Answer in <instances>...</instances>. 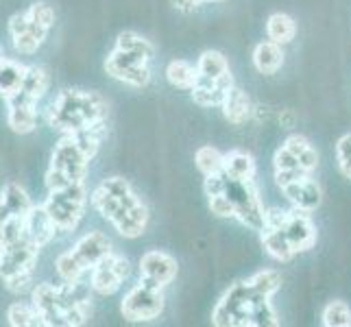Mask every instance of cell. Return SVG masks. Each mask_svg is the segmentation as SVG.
<instances>
[{
  "mask_svg": "<svg viewBox=\"0 0 351 327\" xmlns=\"http://www.w3.org/2000/svg\"><path fill=\"white\" fill-rule=\"evenodd\" d=\"M31 304L42 314L46 327H79L92 317L88 288L81 282L35 284L31 288Z\"/></svg>",
  "mask_w": 351,
  "mask_h": 327,
  "instance_id": "obj_1",
  "label": "cell"
},
{
  "mask_svg": "<svg viewBox=\"0 0 351 327\" xmlns=\"http://www.w3.org/2000/svg\"><path fill=\"white\" fill-rule=\"evenodd\" d=\"M107 114H110V105H107L103 94L92 90L66 88L48 105L44 118L51 129L59 131L62 136H68V133H79L83 129L105 125Z\"/></svg>",
  "mask_w": 351,
  "mask_h": 327,
  "instance_id": "obj_2",
  "label": "cell"
},
{
  "mask_svg": "<svg viewBox=\"0 0 351 327\" xmlns=\"http://www.w3.org/2000/svg\"><path fill=\"white\" fill-rule=\"evenodd\" d=\"M51 86V75L44 66H29V75L20 92L9 96L7 103V127L18 136H29L38 129V103Z\"/></svg>",
  "mask_w": 351,
  "mask_h": 327,
  "instance_id": "obj_3",
  "label": "cell"
},
{
  "mask_svg": "<svg viewBox=\"0 0 351 327\" xmlns=\"http://www.w3.org/2000/svg\"><path fill=\"white\" fill-rule=\"evenodd\" d=\"M57 14L53 5L44 3H33L29 9L18 11L9 18L7 22V33L11 38V46L18 55H35L46 42L48 33L55 27Z\"/></svg>",
  "mask_w": 351,
  "mask_h": 327,
  "instance_id": "obj_4",
  "label": "cell"
},
{
  "mask_svg": "<svg viewBox=\"0 0 351 327\" xmlns=\"http://www.w3.org/2000/svg\"><path fill=\"white\" fill-rule=\"evenodd\" d=\"M40 247L24 232L22 236L7 240L0 249V280L14 295H22L33 288V275L38 269Z\"/></svg>",
  "mask_w": 351,
  "mask_h": 327,
  "instance_id": "obj_5",
  "label": "cell"
},
{
  "mask_svg": "<svg viewBox=\"0 0 351 327\" xmlns=\"http://www.w3.org/2000/svg\"><path fill=\"white\" fill-rule=\"evenodd\" d=\"M92 157L81 147L75 136H62L55 144L51 164L46 168L44 184L46 190H59L75 184H86Z\"/></svg>",
  "mask_w": 351,
  "mask_h": 327,
  "instance_id": "obj_6",
  "label": "cell"
},
{
  "mask_svg": "<svg viewBox=\"0 0 351 327\" xmlns=\"http://www.w3.org/2000/svg\"><path fill=\"white\" fill-rule=\"evenodd\" d=\"M114 251L112 240L103 232H90L81 236L72 249L59 253L55 260V271L62 282H81V277L90 273L103 258H107Z\"/></svg>",
  "mask_w": 351,
  "mask_h": 327,
  "instance_id": "obj_7",
  "label": "cell"
},
{
  "mask_svg": "<svg viewBox=\"0 0 351 327\" xmlns=\"http://www.w3.org/2000/svg\"><path fill=\"white\" fill-rule=\"evenodd\" d=\"M92 208L99 212L107 223H112L114 229L125 221L131 210L142 205L140 197L133 192L131 184L123 177L103 179L90 195Z\"/></svg>",
  "mask_w": 351,
  "mask_h": 327,
  "instance_id": "obj_8",
  "label": "cell"
},
{
  "mask_svg": "<svg viewBox=\"0 0 351 327\" xmlns=\"http://www.w3.org/2000/svg\"><path fill=\"white\" fill-rule=\"evenodd\" d=\"M46 212L51 214L59 234H70L79 227L88 208L86 184H75L59 190H48V197L42 201Z\"/></svg>",
  "mask_w": 351,
  "mask_h": 327,
  "instance_id": "obj_9",
  "label": "cell"
},
{
  "mask_svg": "<svg viewBox=\"0 0 351 327\" xmlns=\"http://www.w3.org/2000/svg\"><path fill=\"white\" fill-rule=\"evenodd\" d=\"M227 175V173H225ZM225 195L229 197V201L234 203L236 208V218L256 232H262L266 225V210L258 197V190L253 179L242 181V179H234L227 175V186H225Z\"/></svg>",
  "mask_w": 351,
  "mask_h": 327,
  "instance_id": "obj_10",
  "label": "cell"
},
{
  "mask_svg": "<svg viewBox=\"0 0 351 327\" xmlns=\"http://www.w3.org/2000/svg\"><path fill=\"white\" fill-rule=\"evenodd\" d=\"M164 312V295L162 288L149 286L144 282H138L125 299L120 301V314L131 323H147L160 319Z\"/></svg>",
  "mask_w": 351,
  "mask_h": 327,
  "instance_id": "obj_11",
  "label": "cell"
},
{
  "mask_svg": "<svg viewBox=\"0 0 351 327\" xmlns=\"http://www.w3.org/2000/svg\"><path fill=\"white\" fill-rule=\"evenodd\" d=\"M149 62H151V57L123 51V48L114 46V51L105 59V72L112 79L127 83L131 88H147L151 81Z\"/></svg>",
  "mask_w": 351,
  "mask_h": 327,
  "instance_id": "obj_12",
  "label": "cell"
},
{
  "mask_svg": "<svg viewBox=\"0 0 351 327\" xmlns=\"http://www.w3.org/2000/svg\"><path fill=\"white\" fill-rule=\"evenodd\" d=\"M251 297H253V288L249 286V282L234 284L223 295L219 304H216L212 312V323L219 327L251 325Z\"/></svg>",
  "mask_w": 351,
  "mask_h": 327,
  "instance_id": "obj_13",
  "label": "cell"
},
{
  "mask_svg": "<svg viewBox=\"0 0 351 327\" xmlns=\"http://www.w3.org/2000/svg\"><path fill=\"white\" fill-rule=\"evenodd\" d=\"M131 271V264L120 253H110L90 271V288L101 297H112L123 286L127 275Z\"/></svg>",
  "mask_w": 351,
  "mask_h": 327,
  "instance_id": "obj_14",
  "label": "cell"
},
{
  "mask_svg": "<svg viewBox=\"0 0 351 327\" xmlns=\"http://www.w3.org/2000/svg\"><path fill=\"white\" fill-rule=\"evenodd\" d=\"M177 260L171 253L160 251V249H151L140 258V282L155 286V288H164L171 284L177 277Z\"/></svg>",
  "mask_w": 351,
  "mask_h": 327,
  "instance_id": "obj_15",
  "label": "cell"
},
{
  "mask_svg": "<svg viewBox=\"0 0 351 327\" xmlns=\"http://www.w3.org/2000/svg\"><path fill=\"white\" fill-rule=\"evenodd\" d=\"M284 232H286L290 247L295 251V256L297 253L310 251L314 247V242H317V227L312 223L310 212H304L299 208L288 210V221H286Z\"/></svg>",
  "mask_w": 351,
  "mask_h": 327,
  "instance_id": "obj_16",
  "label": "cell"
},
{
  "mask_svg": "<svg viewBox=\"0 0 351 327\" xmlns=\"http://www.w3.org/2000/svg\"><path fill=\"white\" fill-rule=\"evenodd\" d=\"M282 192L295 208L304 210V212H314L321 203V188L317 181L312 179V175L299 179V181H293V184L282 186Z\"/></svg>",
  "mask_w": 351,
  "mask_h": 327,
  "instance_id": "obj_17",
  "label": "cell"
},
{
  "mask_svg": "<svg viewBox=\"0 0 351 327\" xmlns=\"http://www.w3.org/2000/svg\"><path fill=\"white\" fill-rule=\"evenodd\" d=\"M234 88V77L232 72L216 81H210V79H199V83L195 88H192V101L201 107H221L227 92Z\"/></svg>",
  "mask_w": 351,
  "mask_h": 327,
  "instance_id": "obj_18",
  "label": "cell"
},
{
  "mask_svg": "<svg viewBox=\"0 0 351 327\" xmlns=\"http://www.w3.org/2000/svg\"><path fill=\"white\" fill-rule=\"evenodd\" d=\"M24 227H27L29 238L40 249H44L48 242H51L59 234V229L55 227L51 214L46 212V208H44L42 203L33 205V208H31V212L27 214V218H24Z\"/></svg>",
  "mask_w": 351,
  "mask_h": 327,
  "instance_id": "obj_19",
  "label": "cell"
},
{
  "mask_svg": "<svg viewBox=\"0 0 351 327\" xmlns=\"http://www.w3.org/2000/svg\"><path fill=\"white\" fill-rule=\"evenodd\" d=\"M29 75V66L14 57H0V99H9L24 86Z\"/></svg>",
  "mask_w": 351,
  "mask_h": 327,
  "instance_id": "obj_20",
  "label": "cell"
},
{
  "mask_svg": "<svg viewBox=\"0 0 351 327\" xmlns=\"http://www.w3.org/2000/svg\"><path fill=\"white\" fill-rule=\"evenodd\" d=\"M221 109H223L225 120H227V123H232V125H245L247 120L253 116V112H256V107H253L249 94L245 90L236 88V86L227 92Z\"/></svg>",
  "mask_w": 351,
  "mask_h": 327,
  "instance_id": "obj_21",
  "label": "cell"
},
{
  "mask_svg": "<svg viewBox=\"0 0 351 327\" xmlns=\"http://www.w3.org/2000/svg\"><path fill=\"white\" fill-rule=\"evenodd\" d=\"M253 66H256L260 75H275V72L284 66L282 46L271 40L260 42L256 48H253Z\"/></svg>",
  "mask_w": 351,
  "mask_h": 327,
  "instance_id": "obj_22",
  "label": "cell"
},
{
  "mask_svg": "<svg viewBox=\"0 0 351 327\" xmlns=\"http://www.w3.org/2000/svg\"><path fill=\"white\" fill-rule=\"evenodd\" d=\"M260 238H262V245L266 249V253L277 260V262H288L290 258L295 256L293 247H290V242L286 238V232L284 229H275V227H264L260 232Z\"/></svg>",
  "mask_w": 351,
  "mask_h": 327,
  "instance_id": "obj_23",
  "label": "cell"
},
{
  "mask_svg": "<svg viewBox=\"0 0 351 327\" xmlns=\"http://www.w3.org/2000/svg\"><path fill=\"white\" fill-rule=\"evenodd\" d=\"M166 79L173 88L190 92L199 83L201 75H199L197 66H192L190 62H186V59H173V62L166 66Z\"/></svg>",
  "mask_w": 351,
  "mask_h": 327,
  "instance_id": "obj_24",
  "label": "cell"
},
{
  "mask_svg": "<svg viewBox=\"0 0 351 327\" xmlns=\"http://www.w3.org/2000/svg\"><path fill=\"white\" fill-rule=\"evenodd\" d=\"M223 171L234 177V179H242V181H249L256 177V160H253V155H249L247 151H229L225 153V164H223Z\"/></svg>",
  "mask_w": 351,
  "mask_h": 327,
  "instance_id": "obj_25",
  "label": "cell"
},
{
  "mask_svg": "<svg viewBox=\"0 0 351 327\" xmlns=\"http://www.w3.org/2000/svg\"><path fill=\"white\" fill-rule=\"evenodd\" d=\"M5 317L11 327H46L42 314L31 301H14L7 308Z\"/></svg>",
  "mask_w": 351,
  "mask_h": 327,
  "instance_id": "obj_26",
  "label": "cell"
},
{
  "mask_svg": "<svg viewBox=\"0 0 351 327\" xmlns=\"http://www.w3.org/2000/svg\"><path fill=\"white\" fill-rule=\"evenodd\" d=\"M297 35V22L288 14H273L266 20V38L271 42L286 46L295 40Z\"/></svg>",
  "mask_w": 351,
  "mask_h": 327,
  "instance_id": "obj_27",
  "label": "cell"
},
{
  "mask_svg": "<svg viewBox=\"0 0 351 327\" xmlns=\"http://www.w3.org/2000/svg\"><path fill=\"white\" fill-rule=\"evenodd\" d=\"M284 147L297 157L304 171H308L310 175H312L314 171H317V166H319V153H317V149H314L312 144L308 142V138H304V136H290V138L284 142Z\"/></svg>",
  "mask_w": 351,
  "mask_h": 327,
  "instance_id": "obj_28",
  "label": "cell"
},
{
  "mask_svg": "<svg viewBox=\"0 0 351 327\" xmlns=\"http://www.w3.org/2000/svg\"><path fill=\"white\" fill-rule=\"evenodd\" d=\"M197 70H199L201 79L216 81V79L229 75V62H227V57L219 51H205L199 57Z\"/></svg>",
  "mask_w": 351,
  "mask_h": 327,
  "instance_id": "obj_29",
  "label": "cell"
},
{
  "mask_svg": "<svg viewBox=\"0 0 351 327\" xmlns=\"http://www.w3.org/2000/svg\"><path fill=\"white\" fill-rule=\"evenodd\" d=\"M251 325H258V327H275V325H280L277 312L271 306V297L253 293V297H251Z\"/></svg>",
  "mask_w": 351,
  "mask_h": 327,
  "instance_id": "obj_30",
  "label": "cell"
},
{
  "mask_svg": "<svg viewBox=\"0 0 351 327\" xmlns=\"http://www.w3.org/2000/svg\"><path fill=\"white\" fill-rule=\"evenodd\" d=\"M249 286L253 288L256 295H264V297H273L277 290L282 288V275L273 271V269H266V271H258L253 277H249Z\"/></svg>",
  "mask_w": 351,
  "mask_h": 327,
  "instance_id": "obj_31",
  "label": "cell"
},
{
  "mask_svg": "<svg viewBox=\"0 0 351 327\" xmlns=\"http://www.w3.org/2000/svg\"><path fill=\"white\" fill-rule=\"evenodd\" d=\"M195 164L199 171L208 177V175H216L223 171V164H225V153H221L219 149L214 147H201L195 153Z\"/></svg>",
  "mask_w": 351,
  "mask_h": 327,
  "instance_id": "obj_32",
  "label": "cell"
},
{
  "mask_svg": "<svg viewBox=\"0 0 351 327\" xmlns=\"http://www.w3.org/2000/svg\"><path fill=\"white\" fill-rule=\"evenodd\" d=\"M321 321L325 327H351V308L345 301H330L323 308Z\"/></svg>",
  "mask_w": 351,
  "mask_h": 327,
  "instance_id": "obj_33",
  "label": "cell"
},
{
  "mask_svg": "<svg viewBox=\"0 0 351 327\" xmlns=\"http://www.w3.org/2000/svg\"><path fill=\"white\" fill-rule=\"evenodd\" d=\"M116 48H123V51H131V53H140L144 57H153L155 48L149 40H144L140 33L136 31H123L116 38Z\"/></svg>",
  "mask_w": 351,
  "mask_h": 327,
  "instance_id": "obj_34",
  "label": "cell"
},
{
  "mask_svg": "<svg viewBox=\"0 0 351 327\" xmlns=\"http://www.w3.org/2000/svg\"><path fill=\"white\" fill-rule=\"evenodd\" d=\"M208 203H210V212L214 216H219V218H236V208H234V203L229 201V197L225 195V192L208 197Z\"/></svg>",
  "mask_w": 351,
  "mask_h": 327,
  "instance_id": "obj_35",
  "label": "cell"
},
{
  "mask_svg": "<svg viewBox=\"0 0 351 327\" xmlns=\"http://www.w3.org/2000/svg\"><path fill=\"white\" fill-rule=\"evenodd\" d=\"M336 157H338V166H341V173L351 179V133L343 136L336 144Z\"/></svg>",
  "mask_w": 351,
  "mask_h": 327,
  "instance_id": "obj_36",
  "label": "cell"
},
{
  "mask_svg": "<svg viewBox=\"0 0 351 327\" xmlns=\"http://www.w3.org/2000/svg\"><path fill=\"white\" fill-rule=\"evenodd\" d=\"M275 171H288V168H301V164H299V160L297 157L290 153L284 144L280 149H277V153H275ZM308 173V171H306Z\"/></svg>",
  "mask_w": 351,
  "mask_h": 327,
  "instance_id": "obj_37",
  "label": "cell"
},
{
  "mask_svg": "<svg viewBox=\"0 0 351 327\" xmlns=\"http://www.w3.org/2000/svg\"><path fill=\"white\" fill-rule=\"evenodd\" d=\"M225 186H227V175H225V171L205 177V195H208V197L221 195V192H225Z\"/></svg>",
  "mask_w": 351,
  "mask_h": 327,
  "instance_id": "obj_38",
  "label": "cell"
},
{
  "mask_svg": "<svg viewBox=\"0 0 351 327\" xmlns=\"http://www.w3.org/2000/svg\"><path fill=\"white\" fill-rule=\"evenodd\" d=\"M310 173H306L304 168H288V171H275V179H277V186H286V184H293V181H299L308 177Z\"/></svg>",
  "mask_w": 351,
  "mask_h": 327,
  "instance_id": "obj_39",
  "label": "cell"
},
{
  "mask_svg": "<svg viewBox=\"0 0 351 327\" xmlns=\"http://www.w3.org/2000/svg\"><path fill=\"white\" fill-rule=\"evenodd\" d=\"M173 7L184 11V14H190V11H195L199 5H203V0H171Z\"/></svg>",
  "mask_w": 351,
  "mask_h": 327,
  "instance_id": "obj_40",
  "label": "cell"
},
{
  "mask_svg": "<svg viewBox=\"0 0 351 327\" xmlns=\"http://www.w3.org/2000/svg\"><path fill=\"white\" fill-rule=\"evenodd\" d=\"M5 247V225L0 223V249Z\"/></svg>",
  "mask_w": 351,
  "mask_h": 327,
  "instance_id": "obj_41",
  "label": "cell"
},
{
  "mask_svg": "<svg viewBox=\"0 0 351 327\" xmlns=\"http://www.w3.org/2000/svg\"><path fill=\"white\" fill-rule=\"evenodd\" d=\"M203 3H225V0H203Z\"/></svg>",
  "mask_w": 351,
  "mask_h": 327,
  "instance_id": "obj_42",
  "label": "cell"
},
{
  "mask_svg": "<svg viewBox=\"0 0 351 327\" xmlns=\"http://www.w3.org/2000/svg\"><path fill=\"white\" fill-rule=\"evenodd\" d=\"M0 57H3V46H0Z\"/></svg>",
  "mask_w": 351,
  "mask_h": 327,
  "instance_id": "obj_43",
  "label": "cell"
}]
</instances>
